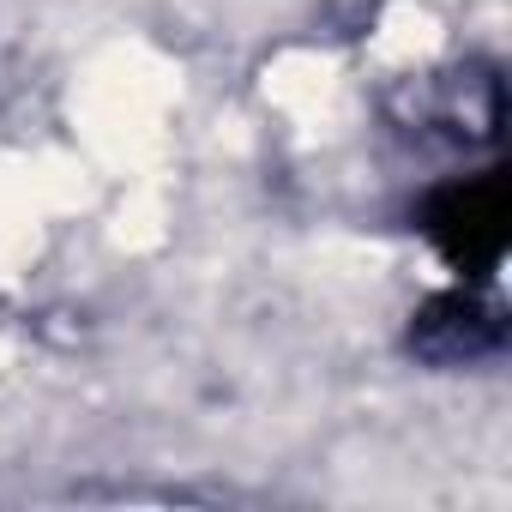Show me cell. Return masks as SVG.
I'll use <instances>...</instances> for the list:
<instances>
[{
    "label": "cell",
    "instance_id": "cell-2",
    "mask_svg": "<svg viewBox=\"0 0 512 512\" xmlns=\"http://www.w3.org/2000/svg\"><path fill=\"white\" fill-rule=\"evenodd\" d=\"M506 350V320L476 290H446L410 314V356L434 368H470Z\"/></svg>",
    "mask_w": 512,
    "mask_h": 512
},
{
    "label": "cell",
    "instance_id": "cell-1",
    "mask_svg": "<svg viewBox=\"0 0 512 512\" xmlns=\"http://www.w3.org/2000/svg\"><path fill=\"white\" fill-rule=\"evenodd\" d=\"M506 223H512V193L500 169L482 175H458L422 193L416 205V229L428 235V247L464 278V284H488L506 260Z\"/></svg>",
    "mask_w": 512,
    "mask_h": 512
}]
</instances>
